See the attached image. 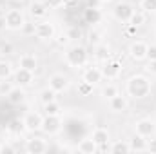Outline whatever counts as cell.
<instances>
[{
  "instance_id": "6da1fadb",
  "label": "cell",
  "mask_w": 156,
  "mask_h": 154,
  "mask_svg": "<svg viewBox=\"0 0 156 154\" xmlns=\"http://www.w3.org/2000/svg\"><path fill=\"white\" fill-rule=\"evenodd\" d=\"M153 91V82L145 75H133L125 83V93L133 100H144L151 94Z\"/></svg>"
},
{
  "instance_id": "7a4b0ae2",
  "label": "cell",
  "mask_w": 156,
  "mask_h": 154,
  "mask_svg": "<svg viewBox=\"0 0 156 154\" xmlns=\"http://www.w3.org/2000/svg\"><path fill=\"white\" fill-rule=\"evenodd\" d=\"M89 62V53L83 45H71L67 51H66V64L73 69H80V67H85Z\"/></svg>"
},
{
  "instance_id": "3957f363",
  "label": "cell",
  "mask_w": 156,
  "mask_h": 154,
  "mask_svg": "<svg viewBox=\"0 0 156 154\" xmlns=\"http://www.w3.org/2000/svg\"><path fill=\"white\" fill-rule=\"evenodd\" d=\"M4 20H5V27L9 31H20L27 24L26 22V15H24L22 9H9V11H5Z\"/></svg>"
},
{
  "instance_id": "277c9868",
  "label": "cell",
  "mask_w": 156,
  "mask_h": 154,
  "mask_svg": "<svg viewBox=\"0 0 156 154\" xmlns=\"http://www.w3.org/2000/svg\"><path fill=\"white\" fill-rule=\"evenodd\" d=\"M62 116H51V114H44V121H42V127L40 131L45 134V136H56L60 131H62Z\"/></svg>"
},
{
  "instance_id": "5b68a950",
  "label": "cell",
  "mask_w": 156,
  "mask_h": 154,
  "mask_svg": "<svg viewBox=\"0 0 156 154\" xmlns=\"http://www.w3.org/2000/svg\"><path fill=\"white\" fill-rule=\"evenodd\" d=\"M102 75H104V80H116L120 78L122 75V71H123V65H122V62L120 60H113V58H109L107 62H104L102 64Z\"/></svg>"
},
{
  "instance_id": "8992f818",
  "label": "cell",
  "mask_w": 156,
  "mask_h": 154,
  "mask_svg": "<svg viewBox=\"0 0 156 154\" xmlns=\"http://www.w3.org/2000/svg\"><path fill=\"white\" fill-rule=\"evenodd\" d=\"M56 35V29H55V24L49 22V20H42L35 26V37L42 42H51Z\"/></svg>"
},
{
  "instance_id": "52a82bcc",
  "label": "cell",
  "mask_w": 156,
  "mask_h": 154,
  "mask_svg": "<svg viewBox=\"0 0 156 154\" xmlns=\"http://www.w3.org/2000/svg\"><path fill=\"white\" fill-rule=\"evenodd\" d=\"M134 134L142 136V138H151L156 134V123L151 120V118H142L134 123Z\"/></svg>"
},
{
  "instance_id": "ba28073f",
  "label": "cell",
  "mask_w": 156,
  "mask_h": 154,
  "mask_svg": "<svg viewBox=\"0 0 156 154\" xmlns=\"http://www.w3.org/2000/svg\"><path fill=\"white\" fill-rule=\"evenodd\" d=\"M42 121H44V114H40L37 111H29L27 114L24 116V120H22L24 131H27V132H31V134L38 132L40 127H42Z\"/></svg>"
},
{
  "instance_id": "9c48e42d",
  "label": "cell",
  "mask_w": 156,
  "mask_h": 154,
  "mask_svg": "<svg viewBox=\"0 0 156 154\" xmlns=\"http://www.w3.org/2000/svg\"><path fill=\"white\" fill-rule=\"evenodd\" d=\"M147 49H149V44H147V42H144V40H134V42L129 45V56H131L134 62L147 60Z\"/></svg>"
},
{
  "instance_id": "30bf717a",
  "label": "cell",
  "mask_w": 156,
  "mask_h": 154,
  "mask_svg": "<svg viewBox=\"0 0 156 154\" xmlns=\"http://www.w3.org/2000/svg\"><path fill=\"white\" fill-rule=\"evenodd\" d=\"M24 151L29 154H42V152H47L49 151V145L44 138L40 136H31L29 140H26V147Z\"/></svg>"
},
{
  "instance_id": "8fae6325",
  "label": "cell",
  "mask_w": 156,
  "mask_h": 154,
  "mask_svg": "<svg viewBox=\"0 0 156 154\" xmlns=\"http://www.w3.org/2000/svg\"><path fill=\"white\" fill-rule=\"evenodd\" d=\"M133 13H134V7L129 2H118L115 5V9H113V16L122 24H127L129 18L133 16Z\"/></svg>"
},
{
  "instance_id": "7c38bea8",
  "label": "cell",
  "mask_w": 156,
  "mask_h": 154,
  "mask_svg": "<svg viewBox=\"0 0 156 154\" xmlns=\"http://www.w3.org/2000/svg\"><path fill=\"white\" fill-rule=\"evenodd\" d=\"M47 87H51L55 93H64L69 87V78L64 73H53L47 78Z\"/></svg>"
},
{
  "instance_id": "4fadbf2b",
  "label": "cell",
  "mask_w": 156,
  "mask_h": 154,
  "mask_svg": "<svg viewBox=\"0 0 156 154\" xmlns=\"http://www.w3.org/2000/svg\"><path fill=\"white\" fill-rule=\"evenodd\" d=\"M13 80H15V85L18 87H29L33 82H35V73L33 71H27L24 67H18L15 73H13Z\"/></svg>"
},
{
  "instance_id": "5bb4252c",
  "label": "cell",
  "mask_w": 156,
  "mask_h": 154,
  "mask_svg": "<svg viewBox=\"0 0 156 154\" xmlns=\"http://www.w3.org/2000/svg\"><path fill=\"white\" fill-rule=\"evenodd\" d=\"M82 80H85V82H89V83H93V85L100 83V82L104 80L102 69H100V67H94V65L85 67V69H83V73H82Z\"/></svg>"
},
{
  "instance_id": "9a60e30c",
  "label": "cell",
  "mask_w": 156,
  "mask_h": 154,
  "mask_svg": "<svg viewBox=\"0 0 156 154\" xmlns=\"http://www.w3.org/2000/svg\"><path fill=\"white\" fill-rule=\"evenodd\" d=\"M109 102V109L113 111V113H125L127 111V107H129V100H127V96H123V94H120L118 93L116 96H113L111 100H107Z\"/></svg>"
},
{
  "instance_id": "2e32d148",
  "label": "cell",
  "mask_w": 156,
  "mask_h": 154,
  "mask_svg": "<svg viewBox=\"0 0 156 154\" xmlns=\"http://www.w3.org/2000/svg\"><path fill=\"white\" fill-rule=\"evenodd\" d=\"M47 11H49V7H47V4L44 2V0H33L31 4H29V15L33 16V18H45V15H47Z\"/></svg>"
},
{
  "instance_id": "e0dca14e",
  "label": "cell",
  "mask_w": 156,
  "mask_h": 154,
  "mask_svg": "<svg viewBox=\"0 0 156 154\" xmlns=\"http://www.w3.org/2000/svg\"><path fill=\"white\" fill-rule=\"evenodd\" d=\"M18 67H24V69L35 73L37 67H38V58H37L35 54H31V53H24V54H20V58H18Z\"/></svg>"
},
{
  "instance_id": "ac0fdd59",
  "label": "cell",
  "mask_w": 156,
  "mask_h": 154,
  "mask_svg": "<svg viewBox=\"0 0 156 154\" xmlns=\"http://www.w3.org/2000/svg\"><path fill=\"white\" fill-rule=\"evenodd\" d=\"M5 100H7L11 105H22V103L26 102V91H24V87L15 85V87L11 89V93L5 96Z\"/></svg>"
},
{
  "instance_id": "d6986e66",
  "label": "cell",
  "mask_w": 156,
  "mask_h": 154,
  "mask_svg": "<svg viewBox=\"0 0 156 154\" xmlns=\"http://www.w3.org/2000/svg\"><path fill=\"white\" fill-rule=\"evenodd\" d=\"M91 138L94 140V143L100 147V145H105V143H111V132L105 129V127H96L91 134Z\"/></svg>"
},
{
  "instance_id": "ffe728a7",
  "label": "cell",
  "mask_w": 156,
  "mask_h": 154,
  "mask_svg": "<svg viewBox=\"0 0 156 154\" xmlns=\"http://www.w3.org/2000/svg\"><path fill=\"white\" fill-rule=\"evenodd\" d=\"M76 151H78V152H82V154H96V152H98V145H96V143H94V140L89 136V138L80 140Z\"/></svg>"
},
{
  "instance_id": "44dd1931",
  "label": "cell",
  "mask_w": 156,
  "mask_h": 154,
  "mask_svg": "<svg viewBox=\"0 0 156 154\" xmlns=\"http://www.w3.org/2000/svg\"><path fill=\"white\" fill-rule=\"evenodd\" d=\"M94 58L98 60V62H107L109 58H111V47H109V44H105V42H102V44H98V45H94Z\"/></svg>"
},
{
  "instance_id": "7402d4cb",
  "label": "cell",
  "mask_w": 156,
  "mask_h": 154,
  "mask_svg": "<svg viewBox=\"0 0 156 154\" xmlns=\"http://www.w3.org/2000/svg\"><path fill=\"white\" fill-rule=\"evenodd\" d=\"M109 152L111 154H125L131 152V145H129V140H116L109 145Z\"/></svg>"
},
{
  "instance_id": "603a6c76",
  "label": "cell",
  "mask_w": 156,
  "mask_h": 154,
  "mask_svg": "<svg viewBox=\"0 0 156 154\" xmlns=\"http://www.w3.org/2000/svg\"><path fill=\"white\" fill-rule=\"evenodd\" d=\"M129 145H131V152H145V147H147V140L134 134L131 140H129Z\"/></svg>"
},
{
  "instance_id": "cb8c5ba5",
  "label": "cell",
  "mask_w": 156,
  "mask_h": 154,
  "mask_svg": "<svg viewBox=\"0 0 156 154\" xmlns=\"http://www.w3.org/2000/svg\"><path fill=\"white\" fill-rule=\"evenodd\" d=\"M83 20H85L87 24H98V22L102 20L100 9H98V7H87V9L83 11Z\"/></svg>"
},
{
  "instance_id": "d4e9b609",
  "label": "cell",
  "mask_w": 156,
  "mask_h": 154,
  "mask_svg": "<svg viewBox=\"0 0 156 154\" xmlns=\"http://www.w3.org/2000/svg\"><path fill=\"white\" fill-rule=\"evenodd\" d=\"M56 94H58V93H55L51 87H45V89H42L38 93V100L42 102V105H45V103L55 102V100H56Z\"/></svg>"
},
{
  "instance_id": "484cf974",
  "label": "cell",
  "mask_w": 156,
  "mask_h": 154,
  "mask_svg": "<svg viewBox=\"0 0 156 154\" xmlns=\"http://www.w3.org/2000/svg\"><path fill=\"white\" fill-rule=\"evenodd\" d=\"M145 20H147V13H144L142 9H140V11L134 9V13H133V16L129 18L127 24H131V26H134V27H140V26L145 24Z\"/></svg>"
},
{
  "instance_id": "4316f807",
  "label": "cell",
  "mask_w": 156,
  "mask_h": 154,
  "mask_svg": "<svg viewBox=\"0 0 156 154\" xmlns=\"http://www.w3.org/2000/svg\"><path fill=\"white\" fill-rule=\"evenodd\" d=\"M13 65L7 60H0V80H9L13 76Z\"/></svg>"
},
{
  "instance_id": "83f0119b",
  "label": "cell",
  "mask_w": 156,
  "mask_h": 154,
  "mask_svg": "<svg viewBox=\"0 0 156 154\" xmlns=\"http://www.w3.org/2000/svg\"><path fill=\"white\" fill-rule=\"evenodd\" d=\"M44 114H51V116H62V105L55 100L51 103L44 105Z\"/></svg>"
},
{
  "instance_id": "f1b7e54d",
  "label": "cell",
  "mask_w": 156,
  "mask_h": 154,
  "mask_svg": "<svg viewBox=\"0 0 156 154\" xmlns=\"http://www.w3.org/2000/svg\"><path fill=\"white\" fill-rule=\"evenodd\" d=\"M116 94H118V87L115 83H107V85H104L102 91H100V96H102L104 100H111V98L116 96Z\"/></svg>"
},
{
  "instance_id": "f546056e",
  "label": "cell",
  "mask_w": 156,
  "mask_h": 154,
  "mask_svg": "<svg viewBox=\"0 0 156 154\" xmlns=\"http://www.w3.org/2000/svg\"><path fill=\"white\" fill-rule=\"evenodd\" d=\"M66 37H67V40H69V42H78V40L83 37V33H82V29H80V27H76V26H71V27L66 31Z\"/></svg>"
},
{
  "instance_id": "4dcf8cb0",
  "label": "cell",
  "mask_w": 156,
  "mask_h": 154,
  "mask_svg": "<svg viewBox=\"0 0 156 154\" xmlns=\"http://www.w3.org/2000/svg\"><path fill=\"white\" fill-rule=\"evenodd\" d=\"M93 87H94L93 83L82 80V82H78V94L80 96H89V94H93Z\"/></svg>"
},
{
  "instance_id": "1f68e13d",
  "label": "cell",
  "mask_w": 156,
  "mask_h": 154,
  "mask_svg": "<svg viewBox=\"0 0 156 154\" xmlns=\"http://www.w3.org/2000/svg\"><path fill=\"white\" fill-rule=\"evenodd\" d=\"M140 9L144 13H156V0H140Z\"/></svg>"
},
{
  "instance_id": "d6a6232c",
  "label": "cell",
  "mask_w": 156,
  "mask_h": 154,
  "mask_svg": "<svg viewBox=\"0 0 156 154\" xmlns=\"http://www.w3.org/2000/svg\"><path fill=\"white\" fill-rule=\"evenodd\" d=\"M15 87V82H9V80H0V96H7L11 93V89Z\"/></svg>"
},
{
  "instance_id": "836d02e7",
  "label": "cell",
  "mask_w": 156,
  "mask_h": 154,
  "mask_svg": "<svg viewBox=\"0 0 156 154\" xmlns=\"http://www.w3.org/2000/svg\"><path fill=\"white\" fill-rule=\"evenodd\" d=\"M89 42H91L93 45L102 44V33H100V31H96V29H93V31L89 33Z\"/></svg>"
},
{
  "instance_id": "e575fe53",
  "label": "cell",
  "mask_w": 156,
  "mask_h": 154,
  "mask_svg": "<svg viewBox=\"0 0 156 154\" xmlns=\"http://www.w3.org/2000/svg\"><path fill=\"white\" fill-rule=\"evenodd\" d=\"M145 152H153V154H156V138H154V136L147 138V147H145Z\"/></svg>"
},
{
  "instance_id": "d590c367",
  "label": "cell",
  "mask_w": 156,
  "mask_h": 154,
  "mask_svg": "<svg viewBox=\"0 0 156 154\" xmlns=\"http://www.w3.org/2000/svg\"><path fill=\"white\" fill-rule=\"evenodd\" d=\"M44 2L47 4L49 9H60V7H64V0H44Z\"/></svg>"
},
{
  "instance_id": "8d00e7d4",
  "label": "cell",
  "mask_w": 156,
  "mask_h": 154,
  "mask_svg": "<svg viewBox=\"0 0 156 154\" xmlns=\"http://www.w3.org/2000/svg\"><path fill=\"white\" fill-rule=\"evenodd\" d=\"M15 152V147L11 143H0V154H13Z\"/></svg>"
},
{
  "instance_id": "74e56055",
  "label": "cell",
  "mask_w": 156,
  "mask_h": 154,
  "mask_svg": "<svg viewBox=\"0 0 156 154\" xmlns=\"http://www.w3.org/2000/svg\"><path fill=\"white\" fill-rule=\"evenodd\" d=\"M145 71L156 76V60H149V62H147V65H145Z\"/></svg>"
},
{
  "instance_id": "f35d334b",
  "label": "cell",
  "mask_w": 156,
  "mask_h": 154,
  "mask_svg": "<svg viewBox=\"0 0 156 154\" xmlns=\"http://www.w3.org/2000/svg\"><path fill=\"white\" fill-rule=\"evenodd\" d=\"M147 60H156V44L149 45V49H147Z\"/></svg>"
},
{
  "instance_id": "ab89813d",
  "label": "cell",
  "mask_w": 156,
  "mask_h": 154,
  "mask_svg": "<svg viewBox=\"0 0 156 154\" xmlns=\"http://www.w3.org/2000/svg\"><path fill=\"white\" fill-rule=\"evenodd\" d=\"M78 4H80V0H64V7H69V9L76 7Z\"/></svg>"
},
{
  "instance_id": "60d3db41",
  "label": "cell",
  "mask_w": 156,
  "mask_h": 154,
  "mask_svg": "<svg viewBox=\"0 0 156 154\" xmlns=\"http://www.w3.org/2000/svg\"><path fill=\"white\" fill-rule=\"evenodd\" d=\"M127 26V35H136V29L138 27H134V26H131V24H125Z\"/></svg>"
},
{
  "instance_id": "b9f144b4",
  "label": "cell",
  "mask_w": 156,
  "mask_h": 154,
  "mask_svg": "<svg viewBox=\"0 0 156 154\" xmlns=\"http://www.w3.org/2000/svg\"><path fill=\"white\" fill-rule=\"evenodd\" d=\"M98 4H102L100 0H87V7H98Z\"/></svg>"
},
{
  "instance_id": "7bdbcfd3",
  "label": "cell",
  "mask_w": 156,
  "mask_h": 154,
  "mask_svg": "<svg viewBox=\"0 0 156 154\" xmlns=\"http://www.w3.org/2000/svg\"><path fill=\"white\" fill-rule=\"evenodd\" d=\"M100 2H102V4H111L113 0H100Z\"/></svg>"
}]
</instances>
